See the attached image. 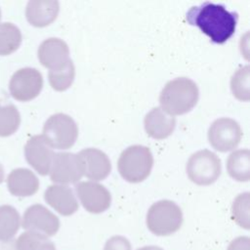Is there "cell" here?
<instances>
[{
    "label": "cell",
    "instance_id": "cell-1",
    "mask_svg": "<svg viewBox=\"0 0 250 250\" xmlns=\"http://www.w3.org/2000/svg\"><path fill=\"white\" fill-rule=\"evenodd\" d=\"M187 21L197 26L212 42L223 44L235 32L237 14L229 11L224 5L204 2L188 10Z\"/></svg>",
    "mask_w": 250,
    "mask_h": 250
},
{
    "label": "cell",
    "instance_id": "cell-2",
    "mask_svg": "<svg viewBox=\"0 0 250 250\" xmlns=\"http://www.w3.org/2000/svg\"><path fill=\"white\" fill-rule=\"evenodd\" d=\"M198 96L195 82L187 77H179L164 86L159 96V103L161 108L170 115H182L194 107Z\"/></svg>",
    "mask_w": 250,
    "mask_h": 250
},
{
    "label": "cell",
    "instance_id": "cell-3",
    "mask_svg": "<svg viewBox=\"0 0 250 250\" xmlns=\"http://www.w3.org/2000/svg\"><path fill=\"white\" fill-rule=\"evenodd\" d=\"M153 156L145 146L135 145L127 147L119 156L117 167L121 177L129 183H141L150 174Z\"/></svg>",
    "mask_w": 250,
    "mask_h": 250
},
{
    "label": "cell",
    "instance_id": "cell-4",
    "mask_svg": "<svg viewBox=\"0 0 250 250\" xmlns=\"http://www.w3.org/2000/svg\"><path fill=\"white\" fill-rule=\"evenodd\" d=\"M182 223V210L171 200H160L153 203L146 214V226L156 235H170L181 228Z\"/></svg>",
    "mask_w": 250,
    "mask_h": 250
},
{
    "label": "cell",
    "instance_id": "cell-5",
    "mask_svg": "<svg viewBox=\"0 0 250 250\" xmlns=\"http://www.w3.org/2000/svg\"><path fill=\"white\" fill-rule=\"evenodd\" d=\"M42 136L52 148L68 149L77 139L78 127L69 115L56 113L46 120Z\"/></svg>",
    "mask_w": 250,
    "mask_h": 250
},
{
    "label": "cell",
    "instance_id": "cell-6",
    "mask_svg": "<svg viewBox=\"0 0 250 250\" xmlns=\"http://www.w3.org/2000/svg\"><path fill=\"white\" fill-rule=\"evenodd\" d=\"M187 174L189 180L199 186H208L221 175V160L214 152L203 149L193 153L187 162Z\"/></svg>",
    "mask_w": 250,
    "mask_h": 250
},
{
    "label": "cell",
    "instance_id": "cell-7",
    "mask_svg": "<svg viewBox=\"0 0 250 250\" xmlns=\"http://www.w3.org/2000/svg\"><path fill=\"white\" fill-rule=\"evenodd\" d=\"M43 87V77L33 67L17 70L11 77L9 90L12 97L20 102H28L36 98Z\"/></svg>",
    "mask_w": 250,
    "mask_h": 250
},
{
    "label": "cell",
    "instance_id": "cell-8",
    "mask_svg": "<svg viewBox=\"0 0 250 250\" xmlns=\"http://www.w3.org/2000/svg\"><path fill=\"white\" fill-rule=\"evenodd\" d=\"M242 131L239 124L228 117L215 120L208 130V140L213 148L226 152L234 149L240 143Z\"/></svg>",
    "mask_w": 250,
    "mask_h": 250
},
{
    "label": "cell",
    "instance_id": "cell-9",
    "mask_svg": "<svg viewBox=\"0 0 250 250\" xmlns=\"http://www.w3.org/2000/svg\"><path fill=\"white\" fill-rule=\"evenodd\" d=\"M22 228L28 231L37 232L45 236H53L60 228L58 217L41 204L29 206L22 218Z\"/></svg>",
    "mask_w": 250,
    "mask_h": 250
},
{
    "label": "cell",
    "instance_id": "cell-10",
    "mask_svg": "<svg viewBox=\"0 0 250 250\" xmlns=\"http://www.w3.org/2000/svg\"><path fill=\"white\" fill-rule=\"evenodd\" d=\"M49 173L52 182L64 186L77 183L83 176L78 156L71 152L56 153Z\"/></svg>",
    "mask_w": 250,
    "mask_h": 250
},
{
    "label": "cell",
    "instance_id": "cell-11",
    "mask_svg": "<svg viewBox=\"0 0 250 250\" xmlns=\"http://www.w3.org/2000/svg\"><path fill=\"white\" fill-rule=\"evenodd\" d=\"M75 191L83 207L90 213L99 214L110 206V193L101 184L92 181L80 182L75 186Z\"/></svg>",
    "mask_w": 250,
    "mask_h": 250
},
{
    "label": "cell",
    "instance_id": "cell-12",
    "mask_svg": "<svg viewBox=\"0 0 250 250\" xmlns=\"http://www.w3.org/2000/svg\"><path fill=\"white\" fill-rule=\"evenodd\" d=\"M24 155L27 163L40 175L49 174L54 151L42 135L29 138L24 146Z\"/></svg>",
    "mask_w": 250,
    "mask_h": 250
},
{
    "label": "cell",
    "instance_id": "cell-13",
    "mask_svg": "<svg viewBox=\"0 0 250 250\" xmlns=\"http://www.w3.org/2000/svg\"><path fill=\"white\" fill-rule=\"evenodd\" d=\"M83 176L93 181L104 180L110 173L111 163L108 156L98 148H85L78 154Z\"/></svg>",
    "mask_w": 250,
    "mask_h": 250
},
{
    "label": "cell",
    "instance_id": "cell-14",
    "mask_svg": "<svg viewBox=\"0 0 250 250\" xmlns=\"http://www.w3.org/2000/svg\"><path fill=\"white\" fill-rule=\"evenodd\" d=\"M38 59L50 70L60 69L70 60L68 46L60 38H48L38 48Z\"/></svg>",
    "mask_w": 250,
    "mask_h": 250
},
{
    "label": "cell",
    "instance_id": "cell-15",
    "mask_svg": "<svg viewBox=\"0 0 250 250\" xmlns=\"http://www.w3.org/2000/svg\"><path fill=\"white\" fill-rule=\"evenodd\" d=\"M45 201L62 216H69L78 209L77 199L72 189L64 185H52L44 193Z\"/></svg>",
    "mask_w": 250,
    "mask_h": 250
},
{
    "label": "cell",
    "instance_id": "cell-16",
    "mask_svg": "<svg viewBox=\"0 0 250 250\" xmlns=\"http://www.w3.org/2000/svg\"><path fill=\"white\" fill-rule=\"evenodd\" d=\"M60 5L56 0H31L25 8L27 21L35 27H44L52 23L59 14Z\"/></svg>",
    "mask_w": 250,
    "mask_h": 250
},
{
    "label": "cell",
    "instance_id": "cell-17",
    "mask_svg": "<svg viewBox=\"0 0 250 250\" xmlns=\"http://www.w3.org/2000/svg\"><path fill=\"white\" fill-rule=\"evenodd\" d=\"M176 126V119L161 107L152 108L145 117V129L147 135L156 140L169 137Z\"/></svg>",
    "mask_w": 250,
    "mask_h": 250
},
{
    "label": "cell",
    "instance_id": "cell-18",
    "mask_svg": "<svg viewBox=\"0 0 250 250\" xmlns=\"http://www.w3.org/2000/svg\"><path fill=\"white\" fill-rule=\"evenodd\" d=\"M7 187L9 191L15 196H30L37 192L39 180L29 169L17 168L9 174Z\"/></svg>",
    "mask_w": 250,
    "mask_h": 250
},
{
    "label": "cell",
    "instance_id": "cell-19",
    "mask_svg": "<svg viewBox=\"0 0 250 250\" xmlns=\"http://www.w3.org/2000/svg\"><path fill=\"white\" fill-rule=\"evenodd\" d=\"M229 175L235 181L248 182L250 179V155L249 150L238 149L229 154L227 160Z\"/></svg>",
    "mask_w": 250,
    "mask_h": 250
},
{
    "label": "cell",
    "instance_id": "cell-20",
    "mask_svg": "<svg viewBox=\"0 0 250 250\" xmlns=\"http://www.w3.org/2000/svg\"><path fill=\"white\" fill-rule=\"evenodd\" d=\"M21 218L16 208L11 205L0 206V241L11 240L20 229Z\"/></svg>",
    "mask_w": 250,
    "mask_h": 250
},
{
    "label": "cell",
    "instance_id": "cell-21",
    "mask_svg": "<svg viewBox=\"0 0 250 250\" xmlns=\"http://www.w3.org/2000/svg\"><path fill=\"white\" fill-rule=\"evenodd\" d=\"M21 44V32L12 22H0V56H8Z\"/></svg>",
    "mask_w": 250,
    "mask_h": 250
},
{
    "label": "cell",
    "instance_id": "cell-22",
    "mask_svg": "<svg viewBox=\"0 0 250 250\" xmlns=\"http://www.w3.org/2000/svg\"><path fill=\"white\" fill-rule=\"evenodd\" d=\"M20 124L21 115L18 108L13 104L0 102V137L13 135Z\"/></svg>",
    "mask_w": 250,
    "mask_h": 250
},
{
    "label": "cell",
    "instance_id": "cell-23",
    "mask_svg": "<svg viewBox=\"0 0 250 250\" xmlns=\"http://www.w3.org/2000/svg\"><path fill=\"white\" fill-rule=\"evenodd\" d=\"M15 246L17 250H56L55 244L47 236L32 231L21 233Z\"/></svg>",
    "mask_w": 250,
    "mask_h": 250
},
{
    "label": "cell",
    "instance_id": "cell-24",
    "mask_svg": "<svg viewBox=\"0 0 250 250\" xmlns=\"http://www.w3.org/2000/svg\"><path fill=\"white\" fill-rule=\"evenodd\" d=\"M74 76L75 68L71 60H69L62 68L50 70L48 74L51 87L59 92L68 89L74 80Z\"/></svg>",
    "mask_w": 250,
    "mask_h": 250
},
{
    "label": "cell",
    "instance_id": "cell-25",
    "mask_svg": "<svg viewBox=\"0 0 250 250\" xmlns=\"http://www.w3.org/2000/svg\"><path fill=\"white\" fill-rule=\"evenodd\" d=\"M230 88L233 96L243 102H248L249 96V66L245 65L232 75L230 80Z\"/></svg>",
    "mask_w": 250,
    "mask_h": 250
},
{
    "label": "cell",
    "instance_id": "cell-26",
    "mask_svg": "<svg viewBox=\"0 0 250 250\" xmlns=\"http://www.w3.org/2000/svg\"><path fill=\"white\" fill-rule=\"evenodd\" d=\"M249 193L244 192L239 194L233 201L231 207L232 218L240 227L249 229Z\"/></svg>",
    "mask_w": 250,
    "mask_h": 250
},
{
    "label": "cell",
    "instance_id": "cell-27",
    "mask_svg": "<svg viewBox=\"0 0 250 250\" xmlns=\"http://www.w3.org/2000/svg\"><path fill=\"white\" fill-rule=\"evenodd\" d=\"M104 250H131V244L124 236L114 235L106 241Z\"/></svg>",
    "mask_w": 250,
    "mask_h": 250
},
{
    "label": "cell",
    "instance_id": "cell-28",
    "mask_svg": "<svg viewBox=\"0 0 250 250\" xmlns=\"http://www.w3.org/2000/svg\"><path fill=\"white\" fill-rule=\"evenodd\" d=\"M228 250H250V240L248 236L234 238L229 245Z\"/></svg>",
    "mask_w": 250,
    "mask_h": 250
},
{
    "label": "cell",
    "instance_id": "cell-29",
    "mask_svg": "<svg viewBox=\"0 0 250 250\" xmlns=\"http://www.w3.org/2000/svg\"><path fill=\"white\" fill-rule=\"evenodd\" d=\"M137 250H163V249H161L160 247H157V246H145V247L139 248Z\"/></svg>",
    "mask_w": 250,
    "mask_h": 250
},
{
    "label": "cell",
    "instance_id": "cell-30",
    "mask_svg": "<svg viewBox=\"0 0 250 250\" xmlns=\"http://www.w3.org/2000/svg\"><path fill=\"white\" fill-rule=\"evenodd\" d=\"M4 181V169H3V166L1 165L0 163V184Z\"/></svg>",
    "mask_w": 250,
    "mask_h": 250
},
{
    "label": "cell",
    "instance_id": "cell-31",
    "mask_svg": "<svg viewBox=\"0 0 250 250\" xmlns=\"http://www.w3.org/2000/svg\"><path fill=\"white\" fill-rule=\"evenodd\" d=\"M0 19H1V11H0Z\"/></svg>",
    "mask_w": 250,
    "mask_h": 250
}]
</instances>
